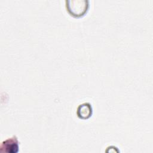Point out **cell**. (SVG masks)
Here are the masks:
<instances>
[{
	"label": "cell",
	"instance_id": "obj_1",
	"mask_svg": "<svg viewBox=\"0 0 153 153\" xmlns=\"http://www.w3.org/2000/svg\"><path fill=\"white\" fill-rule=\"evenodd\" d=\"M89 7L88 0H66V7L69 13L75 17L82 16Z\"/></svg>",
	"mask_w": 153,
	"mask_h": 153
},
{
	"label": "cell",
	"instance_id": "obj_2",
	"mask_svg": "<svg viewBox=\"0 0 153 153\" xmlns=\"http://www.w3.org/2000/svg\"><path fill=\"white\" fill-rule=\"evenodd\" d=\"M19 142L16 135L4 140L0 145V152L2 153H17L19 149Z\"/></svg>",
	"mask_w": 153,
	"mask_h": 153
},
{
	"label": "cell",
	"instance_id": "obj_3",
	"mask_svg": "<svg viewBox=\"0 0 153 153\" xmlns=\"http://www.w3.org/2000/svg\"><path fill=\"white\" fill-rule=\"evenodd\" d=\"M93 113L91 105L88 102H84L80 104L77 108L76 114L79 118L87 119L90 118Z\"/></svg>",
	"mask_w": 153,
	"mask_h": 153
}]
</instances>
